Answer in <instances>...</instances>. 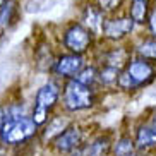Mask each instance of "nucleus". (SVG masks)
I'll return each instance as SVG.
<instances>
[{"label": "nucleus", "mask_w": 156, "mask_h": 156, "mask_svg": "<svg viewBox=\"0 0 156 156\" xmlns=\"http://www.w3.org/2000/svg\"><path fill=\"white\" fill-rule=\"evenodd\" d=\"M134 149H136V142L130 137L124 136L113 144V156H129L134 153Z\"/></svg>", "instance_id": "2eb2a0df"}, {"label": "nucleus", "mask_w": 156, "mask_h": 156, "mask_svg": "<svg viewBox=\"0 0 156 156\" xmlns=\"http://www.w3.org/2000/svg\"><path fill=\"white\" fill-rule=\"evenodd\" d=\"M151 124H153V125H154V127H156V112H154V113H153V120H151Z\"/></svg>", "instance_id": "4be33fe9"}, {"label": "nucleus", "mask_w": 156, "mask_h": 156, "mask_svg": "<svg viewBox=\"0 0 156 156\" xmlns=\"http://www.w3.org/2000/svg\"><path fill=\"white\" fill-rule=\"evenodd\" d=\"M84 67V58L77 53H69V55H62L53 65L57 76L60 77H74L79 70Z\"/></svg>", "instance_id": "6e6552de"}, {"label": "nucleus", "mask_w": 156, "mask_h": 156, "mask_svg": "<svg viewBox=\"0 0 156 156\" xmlns=\"http://www.w3.org/2000/svg\"><path fill=\"white\" fill-rule=\"evenodd\" d=\"M124 64H129V53L124 50V48H117V50H112L110 53L105 57V65L117 67V69L122 70Z\"/></svg>", "instance_id": "4468645a"}, {"label": "nucleus", "mask_w": 156, "mask_h": 156, "mask_svg": "<svg viewBox=\"0 0 156 156\" xmlns=\"http://www.w3.org/2000/svg\"><path fill=\"white\" fill-rule=\"evenodd\" d=\"M83 19H84V24L86 28L94 34V33H101V26H103V21H105V12L98 7V5H87L84 9V14H83Z\"/></svg>", "instance_id": "1a4fd4ad"}, {"label": "nucleus", "mask_w": 156, "mask_h": 156, "mask_svg": "<svg viewBox=\"0 0 156 156\" xmlns=\"http://www.w3.org/2000/svg\"><path fill=\"white\" fill-rule=\"evenodd\" d=\"M91 43H93V33L83 24H72L64 33V45L67 50H70V53L83 55L84 51L89 50Z\"/></svg>", "instance_id": "20e7f679"}, {"label": "nucleus", "mask_w": 156, "mask_h": 156, "mask_svg": "<svg viewBox=\"0 0 156 156\" xmlns=\"http://www.w3.org/2000/svg\"><path fill=\"white\" fill-rule=\"evenodd\" d=\"M83 142V130L79 125H70V127L64 129L53 141L55 149L60 153H70L74 149H77Z\"/></svg>", "instance_id": "0eeeda50"}, {"label": "nucleus", "mask_w": 156, "mask_h": 156, "mask_svg": "<svg viewBox=\"0 0 156 156\" xmlns=\"http://www.w3.org/2000/svg\"><path fill=\"white\" fill-rule=\"evenodd\" d=\"M119 74H120V69L117 67H110V65H105L103 69L98 72V77L103 84H115L117 83V79H119Z\"/></svg>", "instance_id": "a211bd4d"}, {"label": "nucleus", "mask_w": 156, "mask_h": 156, "mask_svg": "<svg viewBox=\"0 0 156 156\" xmlns=\"http://www.w3.org/2000/svg\"><path fill=\"white\" fill-rule=\"evenodd\" d=\"M129 156H136V154H129Z\"/></svg>", "instance_id": "b1692460"}, {"label": "nucleus", "mask_w": 156, "mask_h": 156, "mask_svg": "<svg viewBox=\"0 0 156 156\" xmlns=\"http://www.w3.org/2000/svg\"><path fill=\"white\" fill-rule=\"evenodd\" d=\"M36 129L38 125L33 122V119L21 117V119L12 120V122H4L0 139L5 144H21V142L31 139L36 134Z\"/></svg>", "instance_id": "f03ea898"}, {"label": "nucleus", "mask_w": 156, "mask_h": 156, "mask_svg": "<svg viewBox=\"0 0 156 156\" xmlns=\"http://www.w3.org/2000/svg\"><path fill=\"white\" fill-rule=\"evenodd\" d=\"M58 86L55 83H46L45 86L40 87V91L36 94V101H34V110H33V122L40 127L46 122L48 113L51 108L55 106L57 100H58Z\"/></svg>", "instance_id": "7ed1b4c3"}, {"label": "nucleus", "mask_w": 156, "mask_h": 156, "mask_svg": "<svg viewBox=\"0 0 156 156\" xmlns=\"http://www.w3.org/2000/svg\"><path fill=\"white\" fill-rule=\"evenodd\" d=\"M156 146V127L154 125H141L136 134V147L147 149Z\"/></svg>", "instance_id": "9b49d317"}, {"label": "nucleus", "mask_w": 156, "mask_h": 156, "mask_svg": "<svg viewBox=\"0 0 156 156\" xmlns=\"http://www.w3.org/2000/svg\"><path fill=\"white\" fill-rule=\"evenodd\" d=\"M4 2H7V0H0V5H2V4H4Z\"/></svg>", "instance_id": "5701e85b"}, {"label": "nucleus", "mask_w": 156, "mask_h": 156, "mask_svg": "<svg viewBox=\"0 0 156 156\" xmlns=\"http://www.w3.org/2000/svg\"><path fill=\"white\" fill-rule=\"evenodd\" d=\"M147 26H149V31H151L153 38H156V9L149 10V16H147Z\"/></svg>", "instance_id": "aec40b11"}, {"label": "nucleus", "mask_w": 156, "mask_h": 156, "mask_svg": "<svg viewBox=\"0 0 156 156\" xmlns=\"http://www.w3.org/2000/svg\"><path fill=\"white\" fill-rule=\"evenodd\" d=\"M125 72H127V76L130 79H132L134 86H136V89L141 86H146V84H149L154 79V65L149 64L146 58H136V60H130L127 65H125Z\"/></svg>", "instance_id": "39448f33"}, {"label": "nucleus", "mask_w": 156, "mask_h": 156, "mask_svg": "<svg viewBox=\"0 0 156 156\" xmlns=\"http://www.w3.org/2000/svg\"><path fill=\"white\" fill-rule=\"evenodd\" d=\"M149 10H151V0H132L129 17L134 21V24H144L147 21Z\"/></svg>", "instance_id": "9d476101"}, {"label": "nucleus", "mask_w": 156, "mask_h": 156, "mask_svg": "<svg viewBox=\"0 0 156 156\" xmlns=\"http://www.w3.org/2000/svg\"><path fill=\"white\" fill-rule=\"evenodd\" d=\"M76 81H79L81 84H86V86H93L94 81L98 79V72L94 67H83V69L79 70L76 76H74Z\"/></svg>", "instance_id": "f3484780"}, {"label": "nucleus", "mask_w": 156, "mask_h": 156, "mask_svg": "<svg viewBox=\"0 0 156 156\" xmlns=\"http://www.w3.org/2000/svg\"><path fill=\"white\" fill-rule=\"evenodd\" d=\"M17 19V2L16 0H7L0 5V28H10Z\"/></svg>", "instance_id": "f8f14e48"}, {"label": "nucleus", "mask_w": 156, "mask_h": 156, "mask_svg": "<svg viewBox=\"0 0 156 156\" xmlns=\"http://www.w3.org/2000/svg\"><path fill=\"white\" fill-rule=\"evenodd\" d=\"M122 4H124V0H96V5L105 14H110V12L119 10Z\"/></svg>", "instance_id": "6ab92c4d"}, {"label": "nucleus", "mask_w": 156, "mask_h": 156, "mask_svg": "<svg viewBox=\"0 0 156 156\" xmlns=\"http://www.w3.org/2000/svg\"><path fill=\"white\" fill-rule=\"evenodd\" d=\"M112 149V141L108 136H100L86 147V156H106Z\"/></svg>", "instance_id": "ddd939ff"}, {"label": "nucleus", "mask_w": 156, "mask_h": 156, "mask_svg": "<svg viewBox=\"0 0 156 156\" xmlns=\"http://www.w3.org/2000/svg\"><path fill=\"white\" fill-rule=\"evenodd\" d=\"M4 120H5V110L0 106V134H2V127H4Z\"/></svg>", "instance_id": "412c9836"}, {"label": "nucleus", "mask_w": 156, "mask_h": 156, "mask_svg": "<svg viewBox=\"0 0 156 156\" xmlns=\"http://www.w3.org/2000/svg\"><path fill=\"white\" fill-rule=\"evenodd\" d=\"M137 55L141 58H146V60H156V38L153 40H146L142 41L141 45L137 46Z\"/></svg>", "instance_id": "dca6fc26"}, {"label": "nucleus", "mask_w": 156, "mask_h": 156, "mask_svg": "<svg viewBox=\"0 0 156 156\" xmlns=\"http://www.w3.org/2000/svg\"><path fill=\"white\" fill-rule=\"evenodd\" d=\"M64 103L67 110L70 112L87 110L94 105V93H93L91 86H86L76 79H70L64 89Z\"/></svg>", "instance_id": "f257e3e1"}, {"label": "nucleus", "mask_w": 156, "mask_h": 156, "mask_svg": "<svg viewBox=\"0 0 156 156\" xmlns=\"http://www.w3.org/2000/svg\"><path fill=\"white\" fill-rule=\"evenodd\" d=\"M134 29V21L130 17H110L103 21L101 26V33L103 36L112 40V41H119L127 34H130Z\"/></svg>", "instance_id": "423d86ee"}]
</instances>
